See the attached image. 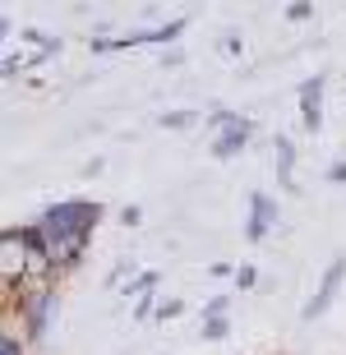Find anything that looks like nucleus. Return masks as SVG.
Here are the masks:
<instances>
[{"label":"nucleus","instance_id":"1","mask_svg":"<svg viewBox=\"0 0 346 355\" xmlns=\"http://www.w3.org/2000/svg\"><path fill=\"white\" fill-rule=\"evenodd\" d=\"M46 240H51V272H69L83 263L88 240H93L97 222H102V203L93 198H60L37 217Z\"/></svg>","mask_w":346,"mask_h":355},{"label":"nucleus","instance_id":"2","mask_svg":"<svg viewBox=\"0 0 346 355\" xmlns=\"http://www.w3.org/2000/svg\"><path fill=\"white\" fill-rule=\"evenodd\" d=\"M19 314H24L28 342H46V332H51L55 314H60V291H55L51 282H37V286L19 300Z\"/></svg>","mask_w":346,"mask_h":355},{"label":"nucleus","instance_id":"3","mask_svg":"<svg viewBox=\"0 0 346 355\" xmlns=\"http://www.w3.org/2000/svg\"><path fill=\"white\" fill-rule=\"evenodd\" d=\"M185 19H171V24L162 28H144V33H125V37H88V46H93L97 55L102 51H130V46H166V42H175L180 33H185Z\"/></svg>","mask_w":346,"mask_h":355},{"label":"nucleus","instance_id":"4","mask_svg":"<svg viewBox=\"0 0 346 355\" xmlns=\"http://www.w3.org/2000/svg\"><path fill=\"white\" fill-rule=\"evenodd\" d=\"M342 282H346V254H337L333 263L323 268V277H319V291L305 300V309H300V318L305 323H314V318H323L328 309H333V300H337V291H342Z\"/></svg>","mask_w":346,"mask_h":355},{"label":"nucleus","instance_id":"5","mask_svg":"<svg viewBox=\"0 0 346 355\" xmlns=\"http://www.w3.org/2000/svg\"><path fill=\"white\" fill-rule=\"evenodd\" d=\"M277 217H282L277 198L263 194V189H254L250 194V217H245V240H250V245H263V240L277 231Z\"/></svg>","mask_w":346,"mask_h":355},{"label":"nucleus","instance_id":"6","mask_svg":"<svg viewBox=\"0 0 346 355\" xmlns=\"http://www.w3.org/2000/svg\"><path fill=\"white\" fill-rule=\"evenodd\" d=\"M300 125H305L309 134L323 130V74L300 83Z\"/></svg>","mask_w":346,"mask_h":355},{"label":"nucleus","instance_id":"7","mask_svg":"<svg viewBox=\"0 0 346 355\" xmlns=\"http://www.w3.org/2000/svg\"><path fill=\"white\" fill-rule=\"evenodd\" d=\"M250 134H254V125H250V120H240V125H231V130L213 134V157H217V162L240 157V153L250 148Z\"/></svg>","mask_w":346,"mask_h":355},{"label":"nucleus","instance_id":"8","mask_svg":"<svg viewBox=\"0 0 346 355\" xmlns=\"http://www.w3.org/2000/svg\"><path fill=\"white\" fill-rule=\"evenodd\" d=\"M273 166H277V180L282 189H295V144L291 139H273Z\"/></svg>","mask_w":346,"mask_h":355},{"label":"nucleus","instance_id":"9","mask_svg":"<svg viewBox=\"0 0 346 355\" xmlns=\"http://www.w3.org/2000/svg\"><path fill=\"white\" fill-rule=\"evenodd\" d=\"M19 37H24V42H33V46H37V55H46V60H51V55H60V37L42 33V28H24Z\"/></svg>","mask_w":346,"mask_h":355},{"label":"nucleus","instance_id":"10","mask_svg":"<svg viewBox=\"0 0 346 355\" xmlns=\"http://www.w3.org/2000/svg\"><path fill=\"white\" fill-rule=\"evenodd\" d=\"M162 282V272H153V268H144L139 277H130V286L120 291V295H134V300H144V295H153V286Z\"/></svg>","mask_w":346,"mask_h":355},{"label":"nucleus","instance_id":"11","mask_svg":"<svg viewBox=\"0 0 346 355\" xmlns=\"http://www.w3.org/2000/svg\"><path fill=\"white\" fill-rule=\"evenodd\" d=\"M162 130H189V125H199L203 111H162Z\"/></svg>","mask_w":346,"mask_h":355},{"label":"nucleus","instance_id":"12","mask_svg":"<svg viewBox=\"0 0 346 355\" xmlns=\"http://www.w3.org/2000/svg\"><path fill=\"white\" fill-rule=\"evenodd\" d=\"M199 337H203V342H227V337H231V318L227 314H222V318H203Z\"/></svg>","mask_w":346,"mask_h":355},{"label":"nucleus","instance_id":"13","mask_svg":"<svg viewBox=\"0 0 346 355\" xmlns=\"http://www.w3.org/2000/svg\"><path fill=\"white\" fill-rule=\"evenodd\" d=\"M245 116H236V111H227V106H213L208 111V125H213V134H222V130H231V125H240Z\"/></svg>","mask_w":346,"mask_h":355},{"label":"nucleus","instance_id":"14","mask_svg":"<svg viewBox=\"0 0 346 355\" xmlns=\"http://www.w3.org/2000/svg\"><path fill=\"white\" fill-rule=\"evenodd\" d=\"M231 282H236V291H254V286H259V268H254V263H240Z\"/></svg>","mask_w":346,"mask_h":355},{"label":"nucleus","instance_id":"15","mask_svg":"<svg viewBox=\"0 0 346 355\" xmlns=\"http://www.w3.org/2000/svg\"><path fill=\"white\" fill-rule=\"evenodd\" d=\"M153 309H157V291H153V295H144V300H134V318H139V323H144Z\"/></svg>","mask_w":346,"mask_h":355},{"label":"nucleus","instance_id":"16","mask_svg":"<svg viewBox=\"0 0 346 355\" xmlns=\"http://www.w3.org/2000/svg\"><path fill=\"white\" fill-rule=\"evenodd\" d=\"M144 222V208H139V203H125V208H120V226H139Z\"/></svg>","mask_w":346,"mask_h":355},{"label":"nucleus","instance_id":"17","mask_svg":"<svg viewBox=\"0 0 346 355\" xmlns=\"http://www.w3.org/2000/svg\"><path fill=\"white\" fill-rule=\"evenodd\" d=\"M180 314H185V304H180V300H162L157 304V318H162V323H166V318H180Z\"/></svg>","mask_w":346,"mask_h":355},{"label":"nucleus","instance_id":"18","mask_svg":"<svg viewBox=\"0 0 346 355\" xmlns=\"http://www.w3.org/2000/svg\"><path fill=\"white\" fill-rule=\"evenodd\" d=\"M222 314H227V295H213L203 304V318H222Z\"/></svg>","mask_w":346,"mask_h":355},{"label":"nucleus","instance_id":"19","mask_svg":"<svg viewBox=\"0 0 346 355\" xmlns=\"http://www.w3.org/2000/svg\"><path fill=\"white\" fill-rule=\"evenodd\" d=\"M0 355H24V342H19L14 332H5V337H0Z\"/></svg>","mask_w":346,"mask_h":355},{"label":"nucleus","instance_id":"20","mask_svg":"<svg viewBox=\"0 0 346 355\" xmlns=\"http://www.w3.org/2000/svg\"><path fill=\"white\" fill-rule=\"evenodd\" d=\"M309 14H314V5H286V19H291V24H305Z\"/></svg>","mask_w":346,"mask_h":355},{"label":"nucleus","instance_id":"21","mask_svg":"<svg viewBox=\"0 0 346 355\" xmlns=\"http://www.w3.org/2000/svg\"><path fill=\"white\" fill-rule=\"evenodd\" d=\"M328 184H346V157H337L333 166H328Z\"/></svg>","mask_w":346,"mask_h":355},{"label":"nucleus","instance_id":"22","mask_svg":"<svg viewBox=\"0 0 346 355\" xmlns=\"http://www.w3.org/2000/svg\"><path fill=\"white\" fill-rule=\"evenodd\" d=\"M222 51H227V55H240V51H245V42H240V33H227V37H222Z\"/></svg>","mask_w":346,"mask_h":355},{"label":"nucleus","instance_id":"23","mask_svg":"<svg viewBox=\"0 0 346 355\" xmlns=\"http://www.w3.org/2000/svg\"><path fill=\"white\" fill-rule=\"evenodd\" d=\"M19 69H28V60H24V55H5V79H14Z\"/></svg>","mask_w":346,"mask_h":355},{"label":"nucleus","instance_id":"24","mask_svg":"<svg viewBox=\"0 0 346 355\" xmlns=\"http://www.w3.org/2000/svg\"><path fill=\"white\" fill-rule=\"evenodd\" d=\"M125 272H130V263H116V268L107 272V286H120V277H125Z\"/></svg>","mask_w":346,"mask_h":355}]
</instances>
